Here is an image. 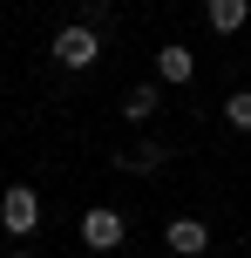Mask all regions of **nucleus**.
<instances>
[{"instance_id": "obj_9", "label": "nucleus", "mask_w": 251, "mask_h": 258, "mask_svg": "<svg viewBox=\"0 0 251 258\" xmlns=\"http://www.w3.org/2000/svg\"><path fill=\"white\" fill-rule=\"evenodd\" d=\"M224 122H231V129H251V89H244V95H231V102H224Z\"/></svg>"}, {"instance_id": "obj_6", "label": "nucleus", "mask_w": 251, "mask_h": 258, "mask_svg": "<svg viewBox=\"0 0 251 258\" xmlns=\"http://www.w3.org/2000/svg\"><path fill=\"white\" fill-rule=\"evenodd\" d=\"M156 75L163 82H190V75H197V54H190L184 41H163V48H156Z\"/></svg>"}, {"instance_id": "obj_10", "label": "nucleus", "mask_w": 251, "mask_h": 258, "mask_svg": "<svg viewBox=\"0 0 251 258\" xmlns=\"http://www.w3.org/2000/svg\"><path fill=\"white\" fill-rule=\"evenodd\" d=\"M81 21H89V27H109V0H81Z\"/></svg>"}, {"instance_id": "obj_1", "label": "nucleus", "mask_w": 251, "mask_h": 258, "mask_svg": "<svg viewBox=\"0 0 251 258\" xmlns=\"http://www.w3.org/2000/svg\"><path fill=\"white\" fill-rule=\"evenodd\" d=\"M95 54H102V27L68 21L61 34H54V68H95Z\"/></svg>"}, {"instance_id": "obj_3", "label": "nucleus", "mask_w": 251, "mask_h": 258, "mask_svg": "<svg viewBox=\"0 0 251 258\" xmlns=\"http://www.w3.org/2000/svg\"><path fill=\"white\" fill-rule=\"evenodd\" d=\"M0 224H7L14 238H27L41 224V197L27 190V183H7V190H0Z\"/></svg>"}, {"instance_id": "obj_11", "label": "nucleus", "mask_w": 251, "mask_h": 258, "mask_svg": "<svg viewBox=\"0 0 251 258\" xmlns=\"http://www.w3.org/2000/svg\"><path fill=\"white\" fill-rule=\"evenodd\" d=\"M7 258H34V251H7Z\"/></svg>"}, {"instance_id": "obj_7", "label": "nucleus", "mask_w": 251, "mask_h": 258, "mask_svg": "<svg viewBox=\"0 0 251 258\" xmlns=\"http://www.w3.org/2000/svg\"><path fill=\"white\" fill-rule=\"evenodd\" d=\"M156 102H163L156 82H136V89H122V116H129V122H149V116H156Z\"/></svg>"}, {"instance_id": "obj_2", "label": "nucleus", "mask_w": 251, "mask_h": 258, "mask_svg": "<svg viewBox=\"0 0 251 258\" xmlns=\"http://www.w3.org/2000/svg\"><path fill=\"white\" fill-rule=\"evenodd\" d=\"M81 238H89L95 258H109L122 238H129V218H122V211H109V204H89V211H81Z\"/></svg>"}, {"instance_id": "obj_5", "label": "nucleus", "mask_w": 251, "mask_h": 258, "mask_svg": "<svg viewBox=\"0 0 251 258\" xmlns=\"http://www.w3.org/2000/svg\"><path fill=\"white\" fill-rule=\"evenodd\" d=\"M163 245H170L177 258H197L204 245H211V231H204L197 218H170V231H163Z\"/></svg>"}, {"instance_id": "obj_4", "label": "nucleus", "mask_w": 251, "mask_h": 258, "mask_svg": "<svg viewBox=\"0 0 251 258\" xmlns=\"http://www.w3.org/2000/svg\"><path fill=\"white\" fill-rule=\"evenodd\" d=\"M109 163H116V170H129V177H156V170L170 163V150H163V143H136V150H116Z\"/></svg>"}, {"instance_id": "obj_8", "label": "nucleus", "mask_w": 251, "mask_h": 258, "mask_svg": "<svg viewBox=\"0 0 251 258\" xmlns=\"http://www.w3.org/2000/svg\"><path fill=\"white\" fill-rule=\"evenodd\" d=\"M204 14H211V27H217V34H238V27H244V14H251V0H204Z\"/></svg>"}]
</instances>
